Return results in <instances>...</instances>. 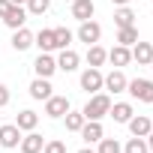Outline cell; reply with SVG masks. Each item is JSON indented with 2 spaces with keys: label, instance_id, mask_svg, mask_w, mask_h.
<instances>
[{
  "label": "cell",
  "instance_id": "1",
  "mask_svg": "<svg viewBox=\"0 0 153 153\" xmlns=\"http://www.w3.org/2000/svg\"><path fill=\"white\" fill-rule=\"evenodd\" d=\"M108 108H111V96L99 90V93H93L87 99V105L81 108V114H84V120H102L108 114Z\"/></svg>",
  "mask_w": 153,
  "mask_h": 153
},
{
  "label": "cell",
  "instance_id": "2",
  "mask_svg": "<svg viewBox=\"0 0 153 153\" xmlns=\"http://www.w3.org/2000/svg\"><path fill=\"white\" fill-rule=\"evenodd\" d=\"M126 93L138 102H153V81L150 78H132L126 84Z\"/></svg>",
  "mask_w": 153,
  "mask_h": 153
},
{
  "label": "cell",
  "instance_id": "3",
  "mask_svg": "<svg viewBox=\"0 0 153 153\" xmlns=\"http://www.w3.org/2000/svg\"><path fill=\"white\" fill-rule=\"evenodd\" d=\"M102 78H105V75H102L99 69L87 66V69L81 72V90H84V93H90V96H93V93H99V90H102Z\"/></svg>",
  "mask_w": 153,
  "mask_h": 153
},
{
  "label": "cell",
  "instance_id": "4",
  "mask_svg": "<svg viewBox=\"0 0 153 153\" xmlns=\"http://www.w3.org/2000/svg\"><path fill=\"white\" fill-rule=\"evenodd\" d=\"M78 42H84V45H96L99 39H102V27L90 18V21H81V27H78Z\"/></svg>",
  "mask_w": 153,
  "mask_h": 153
},
{
  "label": "cell",
  "instance_id": "5",
  "mask_svg": "<svg viewBox=\"0 0 153 153\" xmlns=\"http://www.w3.org/2000/svg\"><path fill=\"white\" fill-rule=\"evenodd\" d=\"M126 84H129V78L120 69H111L102 78V90H108V93H126Z\"/></svg>",
  "mask_w": 153,
  "mask_h": 153
},
{
  "label": "cell",
  "instance_id": "6",
  "mask_svg": "<svg viewBox=\"0 0 153 153\" xmlns=\"http://www.w3.org/2000/svg\"><path fill=\"white\" fill-rule=\"evenodd\" d=\"M0 18H3V24H6L9 30H18V27H24V21H27V9H24V6L9 3V9L0 15Z\"/></svg>",
  "mask_w": 153,
  "mask_h": 153
},
{
  "label": "cell",
  "instance_id": "7",
  "mask_svg": "<svg viewBox=\"0 0 153 153\" xmlns=\"http://www.w3.org/2000/svg\"><path fill=\"white\" fill-rule=\"evenodd\" d=\"M126 126H129V132H132L135 138H147V135L153 132V120H150L147 114H132Z\"/></svg>",
  "mask_w": 153,
  "mask_h": 153
},
{
  "label": "cell",
  "instance_id": "8",
  "mask_svg": "<svg viewBox=\"0 0 153 153\" xmlns=\"http://www.w3.org/2000/svg\"><path fill=\"white\" fill-rule=\"evenodd\" d=\"M21 141V129L15 123H0V147H6V150H15Z\"/></svg>",
  "mask_w": 153,
  "mask_h": 153
},
{
  "label": "cell",
  "instance_id": "9",
  "mask_svg": "<svg viewBox=\"0 0 153 153\" xmlns=\"http://www.w3.org/2000/svg\"><path fill=\"white\" fill-rule=\"evenodd\" d=\"M33 69H36L39 78H51V75L57 72V60H54L48 51H39V57L33 60Z\"/></svg>",
  "mask_w": 153,
  "mask_h": 153
},
{
  "label": "cell",
  "instance_id": "10",
  "mask_svg": "<svg viewBox=\"0 0 153 153\" xmlns=\"http://www.w3.org/2000/svg\"><path fill=\"white\" fill-rule=\"evenodd\" d=\"M66 111H69V99H66V96H54V93H51V96L45 99V114H48V117L57 120V117H63Z\"/></svg>",
  "mask_w": 153,
  "mask_h": 153
},
{
  "label": "cell",
  "instance_id": "11",
  "mask_svg": "<svg viewBox=\"0 0 153 153\" xmlns=\"http://www.w3.org/2000/svg\"><path fill=\"white\" fill-rule=\"evenodd\" d=\"M72 18H78V21H90L93 12H96V3L93 0H72Z\"/></svg>",
  "mask_w": 153,
  "mask_h": 153
},
{
  "label": "cell",
  "instance_id": "12",
  "mask_svg": "<svg viewBox=\"0 0 153 153\" xmlns=\"http://www.w3.org/2000/svg\"><path fill=\"white\" fill-rule=\"evenodd\" d=\"M129 51H132V60H135L138 66H150V60H153V45H150V42H141V39H138Z\"/></svg>",
  "mask_w": 153,
  "mask_h": 153
},
{
  "label": "cell",
  "instance_id": "13",
  "mask_svg": "<svg viewBox=\"0 0 153 153\" xmlns=\"http://www.w3.org/2000/svg\"><path fill=\"white\" fill-rule=\"evenodd\" d=\"M51 93H54V87H51V81H48V78H39V75H36V78L30 81V96H33V99L45 102Z\"/></svg>",
  "mask_w": 153,
  "mask_h": 153
},
{
  "label": "cell",
  "instance_id": "14",
  "mask_svg": "<svg viewBox=\"0 0 153 153\" xmlns=\"http://www.w3.org/2000/svg\"><path fill=\"white\" fill-rule=\"evenodd\" d=\"M18 147H21V153H42L45 141H42V135H39V132H27V135H21Z\"/></svg>",
  "mask_w": 153,
  "mask_h": 153
},
{
  "label": "cell",
  "instance_id": "15",
  "mask_svg": "<svg viewBox=\"0 0 153 153\" xmlns=\"http://www.w3.org/2000/svg\"><path fill=\"white\" fill-rule=\"evenodd\" d=\"M78 63H81V57L75 54L72 48H60V57H57V69H63V72H75V69H78Z\"/></svg>",
  "mask_w": 153,
  "mask_h": 153
},
{
  "label": "cell",
  "instance_id": "16",
  "mask_svg": "<svg viewBox=\"0 0 153 153\" xmlns=\"http://www.w3.org/2000/svg\"><path fill=\"white\" fill-rule=\"evenodd\" d=\"M108 60L114 63V69H123V66L132 63V51H129L126 45H114V48L108 51Z\"/></svg>",
  "mask_w": 153,
  "mask_h": 153
},
{
  "label": "cell",
  "instance_id": "17",
  "mask_svg": "<svg viewBox=\"0 0 153 153\" xmlns=\"http://www.w3.org/2000/svg\"><path fill=\"white\" fill-rule=\"evenodd\" d=\"M135 114V108L129 102H114L108 108V117H114V123H129V117Z\"/></svg>",
  "mask_w": 153,
  "mask_h": 153
},
{
  "label": "cell",
  "instance_id": "18",
  "mask_svg": "<svg viewBox=\"0 0 153 153\" xmlns=\"http://www.w3.org/2000/svg\"><path fill=\"white\" fill-rule=\"evenodd\" d=\"M36 123H39V114H36V111H30V108L18 111V117H15V126H18L21 132H33V129H36Z\"/></svg>",
  "mask_w": 153,
  "mask_h": 153
},
{
  "label": "cell",
  "instance_id": "19",
  "mask_svg": "<svg viewBox=\"0 0 153 153\" xmlns=\"http://www.w3.org/2000/svg\"><path fill=\"white\" fill-rule=\"evenodd\" d=\"M102 135H105V132H102V123H99V120H84V126H81V138H84L87 144H96Z\"/></svg>",
  "mask_w": 153,
  "mask_h": 153
},
{
  "label": "cell",
  "instance_id": "20",
  "mask_svg": "<svg viewBox=\"0 0 153 153\" xmlns=\"http://www.w3.org/2000/svg\"><path fill=\"white\" fill-rule=\"evenodd\" d=\"M30 45H33V33H30L27 27H18V30L12 33V48H15V51H27Z\"/></svg>",
  "mask_w": 153,
  "mask_h": 153
},
{
  "label": "cell",
  "instance_id": "21",
  "mask_svg": "<svg viewBox=\"0 0 153 153\" xmlns=\"http://www.w3.org/2000/svg\"><path fill=\"white\" fill-rule=\"evenodd\" d=\"M33 45H39V51H48V54H51V51L57 48V42H54V27H51V30H39V33L33 36Z\"/></svg>",
  "mask_w": 153,
  "mask_h": 153
},
{
  "label": "cell",
  "instance_id": "22",
  "mask_svg": "<svg viewBox=\"0 0 153 153\" xmlns=\"http://www.w3.org/2000/svg\"><path fill=\"white\" fill-rule=\"evenodd\" d=\"M108 60V51L96 42V45H87V66H93V69H99L102 63Z\"/></svg>",
  "mask_w": 153,
  "mask_h": 153
},
{
  "label": "cell",
  "instance_id": "23",
  "mask_svg": "<svg viewBox=\"0 0 153 153\" xmlns=\"http://www.w3.org/2000/svg\"><path fill=\"white\" fill-rule=\"evenodd\" d=\"M138 42V27L132 24V27H117V45H126V48H132Z\"/></svg>",
  "mask_w": 153,
  "mask_h": 153
},
{
  "label": "cell",
  "instance_id": "24",
  "mask_svg": "<svg viewBox=\"0 0 153 153\" xmlns=\"http://www.w3.org/2000/svg\"><path fill=\"white\" fill-rule=\"evenodd\" d=\"M63 120H66V132H81V126H84V114L72 111V108L63 114Z\"/></svg>",
  "mask_w": 153,
  "mask_h": 153
},
{
  "label": "cell",
  "instance_id": "25",
  "mask_svg": "<svg viewBox=\"0 0 153 153\" xmlns=\"http://www.w3.org/2000/svg\"><path fill=\"white\" fill-rule=\"evenodd\" d=\"M114 24H117V27H132V24H135V12H132L129 6H117V12H114Z\"/></svg>",
  "mask_w": 153,
  "mask_h": 153
},
{
  "label": "cell",
  "instance_id": "26",
  "mask_svg": "<svg viewBox=\"0 0 153 153\" xmlns=\"http://www.w3.org/2000/svg\"><path fill=\"white\" fill-rule=\"evenodd\" d=\"M96 144H99V147H96V153H123V147H120V141H117V138H105V135H102Z\"/></svg>",
  "mask_w": 153,
  "mask_h": 153
},
{
  "label": "cell",
  "instance_id": "27",
  "mask_svg": "<svg viewBox=\"0 0 153 153\" xmlns=\"http://www.w3.org/2000/svg\"><path fill=\"white\" fill-rule=\"evenodd\" d=\"M24 6H27L30 15H45V12L51 9V0H27Z\"/></svg>",
  "mask_w": 153,
  "mask_h": 153
},
{
  "label": "cell",
  "instance_id": "28",
  "mask_svg": "<svg viewBox=\"0 0 153 153\" xmlns=\"http://www.w3.org/2000/svg\"><path fill=\"white\" fill-rule=\"evenodd\" d=\"M54 42H57V48H69V45H72V30L54 27Z\"/></svg>",
  "mask_w": 153,
  "mask_h": 153
},
{
  "label": "cell",
  "instance_id": "29",
  "mask_svg": "<svg viewBox=\"0 0 153 153\" xmlns=\"http://www.w3.org/2000/svg\"><path fill=\"white\" fill-rule=\"evenodd\" d=\"M123 153H147V141H144V138H135V135H132V138L126 141Z\"/></svg>",
  "mask_w": 153,
  "mask_h": 153
},
{
  "label": "cell",
  "instance_id": "30",
  "mask_svg": "<svg viewBox=\"0 0 153 153\" xmlns=\"http://www.w3.org/2000/svg\"><path fill=\"white\" fill-rule=\"evenodd\" d=\"M42 153H66V144H63L60 138H51V141H45Z\"/></svg>",
  "mask_w": 153,
  "mask_h": 153
},
{
  "label": "cell",
  "instance_id": "31",
  "mask_svg": "<svg viewBox=\"0 0 153 153\" xmlns=\"http://www.w3.org/2000/svg\"><path fill=\"white\" fill-rule=\"evenodd\" d=\"M3 105H9V87L0 84V108H3Z\"/></svg>",
  "mask_w": 153,
  "mask_h": 153
},
{
  "label": "cell",
  "instance_id": "32",
  "mask_svg": "<svg viewBox=\"0 0 153 153\" xmlns=\"http://www.w3.org/2000/svg\"><path fill=\"white\" fill-rule=\"evenodd\" d=\"M6 9H9V0H0V15H3Z\"/></svg>",
  "mask_w": 153,
  "mask_h": 153
},
{
  "label": "cell",
  "instance_id": "33",
  "mask_svg": "<svg viewBox=\"0 0 153 153\" xmlns=\"http://www.w3.org/2000/svg\"><path fill=\"white\" fill-rule=\"evenodd\" d=\"M114 6H129V0H111Z\"/></svg>",
  "mask_w": 153,
  "mask_h": 153
},
{
  "label": "cell",
  "instance_id": "34",
  "mask_svg": "<svg viewBox=\"0 0 153 153\" xmlns=\"http://www.w3.org/2000/svg\"><path fill=\"white\" fill-rule=\"evenodd\" d=\"M78 153H96V150H93V147H90V144H87V147H81V150H78Z\"/></svg>",
  "mask_w": 153,
  "mask_h": 153
},
{
  "label": "cell",
  "instance_id": "35",
  "mask_svg": "<svg viewBox=\"0 0 153 153\" xmlns=\"http://www.w3.org/2000/svg\"><path fill=\"white\" fill-rule=\"evenodd\" d=\"M147 150H153V132L147 135Z\"/></svg>",
  "mask_w": 153,
  "mask_h": 153
},
{
  "label": "cell",
  "instance_id": "36",
  "mask_svg": "<svg viewBox=\"0 0 153 153\" xmlns=\"http://www.w3.org/2000/svg\"><path fill=\"white\" fill-rule=\"evenodd\" d=\"M9 3H15V6H24V3H27V0H9Z\"/></svg>",
  "mask_w": 153,
  "mask_h": 153
},
{
  "label": "cell",
  "instance_id": "37",
  "mask_svg": "<svg viewBox=\"0 0 153 153\" xmlns=\"http://www.w3.org/2000/svg\"><path fill=\"white\" fill-rule=\"evenodd\" d=\"M0 123H3V114H0Z\"/></svg>",
  "mask_w": 153,
  "mask_h": 153
},
{
  "label": "cell",
  "instance_id": "38",
  "mask_svg": "<svg viewBox=\"0 0 153 153\" xmlns=\"http://www.w3.org/2000/svg\"><path fill=\"white\" fill-rule=\"evenodd\" d=\"M150 66H153V60H150Z\"/></svg>",
  "mask_w": 153,
  "mask_h": 153
},
{
  "label": "cell",
  "instance_id": "39",
  "mask_svg": "<svg viewBox=\"0 0 153 153\" xmlns=\"http://www.w3.org/2000/svg\"><path fill=\"white\" fill-rule=\"evenodd\" d=\"M150 120H153V117H150Z\"/></svg>",
  "mask_w": 153,
  "mask_h": 153
}]
</instances>
